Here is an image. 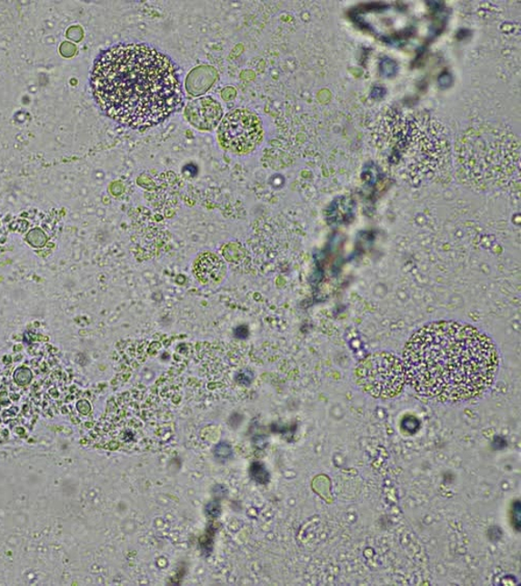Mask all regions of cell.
Instances as JSON below:
<instances>
[{"label":"cell","mask_w":521,"mask_h":586,"mask_svg":"<svg viewBox=\"0 0 521 586\" xmlns=\"http://www.w3.org/2000/svg\"><path fill=\"white\" fill-rule=\"evenodd\" d=\"M220 512L219 504L216 502L210 503L208 505V513L212 517H218Z\"/></svg>","instance_id":"obj_12"},{"label":"cell","mask_w":521,"mask_h":586,"mask_svg":"<svg viewBox=\"0 0 521 586\" xmlns=\"http://www.w3.org/2000/svg\"><path fill=\"white\" fill-rule=\"evenodd\" d=\"M356 382L376 398L396 397L405 385L403 363L389 353L370 354L356 369Z\"/></svg>","instance_id":"obj_4"},{"label":"cell","mask_w":521,"mask_h":586,"mask_svg":"<svg viewBox=\"0 0 521 586\" xmlns=\"http://www.w3.org/2000/svg\"><path fill=\"white\" fill-rule=\"evenodd\" d=\"M375 138L385 161L410 174L434 173L451 159L445 127L425 113H385Z\"/></svg>","instance_id":"obj_3"},{"label":"cell","mask_w":521,"mask_h":586,"mask_svg":"<svg viewBox=\"0 0 521 586\" xmlns=\"http://www.w3.org/2000/svg\"><path fill=\"white\" fill-rule=\"evenodd\" d=\"M185 116L197 130L209 131L216 127L223 118V109L216 100L204 97L189 104L185 110Z\"/></svg>","instance_id":"obj_6"},{"label":"cell","mask_w":521,"mask_h":586,"mask_svg":"<svg viewBox=\"0 0 521 586\" xmlns=\"http://www.w3.org/2000/svg\"><path fill=\"white\" fill-rule=\"evenodd\" d=\"M234 333L235 338L245 340L248 337L249 331L245 325H242L235 328Z\"/></svg>","instance_id":"obj_11"},{"label":"cell","mask_w":521,"mask_h":586,"mask_svg":"<svg viewBox=\"0 0 521 586\" xmlns=\"http://www.w3.org/2000/svg\"><path fill=\"white\" fill-rule=\"evenodd\" d=\"M405 376L420 395L439 402L480 396L495 382V343L476 327L440 321L421 327L406 343Z\"/></svg>","instance_id":"obj_1"},{"label":"cell","mask_w":521,"mask_h":586,"mask_svg":"<svg viewBox=\"0 0 521 586\" xmlns=\"http://www.w3.org/2000/svg\"><path fill=\"white\" fill-rule=\"evenodd\" d=\"M237 381L242 384L248 385L253 381V374L248 371L241 372L240 375L237 376Z\"/></svg>","instance_id":"obj_10"},{"label":"cell","mask_w":521,"mask_h":586,"mask_svg":"<svg viewBox=\"0 0 521 586\" xmlns=\"http://www.w3.org/2000/svg\"><path fill=\"white\" fill-rule=\"evenodd\" d=\"M262 138L260 118L247 110H235L227 114L218 130L220 145L227 152L237 154L254 152Z\"/></svg>","instance_id":"obj_5"},{"label":"cell","mask_w":521,"mask_h":586,"mask_svg":"<svg viewBox=\"0 0 521 586\" xmlns=\"http://www.w3.org/2000/svg\"><path fill=\"white\" fill-rule=\"evenodd\" d=\"M91 89L106 116L132 128L163 123L184 100L173 61L140 43L105 50L93 67Z\"/></svg>","instance_id":"obj_2"},{"label":"cell","mask_w":521,"mask_h":586,"mask_svg":"<svg viewBox=\"0 0 521 586\" xmlns=\"http://www.w3.org/2000/svg\"><path fill=\"white\" fill-rule=\"evenodd\" d=\"M251 476L255 482L260 484H267L269 481L267 470L259 462L253 463V466L251 467Z\"/></svg>","instance_id":"obj_8"},{"label":"cell","mask_w":521,"mask_h":586,"mask_svg":"<svg viewBox=\"0 0 521 586\" xmlns=\"http://www.w3.org/2000/svg\"><path fill=\"white\" fill-rule=\"evenodd\" d=\"M196 270L198 275L201 276L204 283H209L212 280L216 281L221 275V271L224 270L218 257L213 254H205L197 264Z\"/></svg>","instance_id":"obj_7"},{"label":"cell","mask_w":521,"mask_h":586,"mask_svg":"<svg viewBox=\"0 0 521 586\" xmlns=\"http://www.w3.org/2000/svg\"><path fill=\"white\" fill-rule=\"evenodd\" d=\"M214 454H215L217 460L225 462L232 459L233 450L227 442H220V444L214 449Z\"/></svg>","instance_id":"obj_9"}]
</instances>
